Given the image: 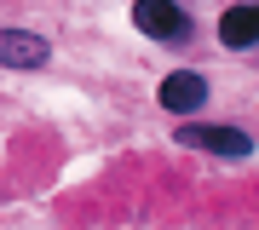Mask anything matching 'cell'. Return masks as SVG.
<instances>
[{"label": "cell", "instance_id": "277c9868", "mask_svg": "<svg viewBox=\"0 0 259 230\" xmlns=\"http://www.w3.org/2000/svg\"><path fill=\"white\" fill-rule=\"evenodd\" d=\"M156 98H161V110H173V115H190L196 104L207 98V81H202L196 69H179V75H167V81H161V92H156Z\"/></svg>", "mask_w": 259, "mask_h": 230}, {"label": "cell", "instance_id": "7a4b0ae2", "mask_svg": "<svg viewBox=\"0 0 259 230\" xmlns=\"http://www.w3.org/2000/svg\"><path fill=\"white\" fill-rule=\"evenodd\" d=\"M179 144H190V150H213V156H248V132L242 127H179Z\"/></svg>", "mask_w": 259, "mask_h": 230}, {"label": "cell", "instance_id": "6da1fadb", "mask_svg": "<svg viewBox=\"0 0 259 230\" xmlns=\"http://www.w3.org/2000/svg\"><path fill=\"white\" fill-rule=\"evenodd\" d=\"M133 23L144 29L150 40H190V12L173 6V0H133Z\"/></svg>", "mask_w": 259, "mask_h": 230}, {"label": "cell", "instance_id": "5b68a950", "mask_svg": "<svg viewBox=\"0 0 259 230\" xmlns=\"http://www.w3.org/2000/svg\"><path fill=\"white\" fill-rule=\"evenodd\" d=\"M219 40L231 46V52H248V46L259 40V12H253V6H231V12L219 18Z\"/></svg>", "mask_w": 259, "mask_h": 230}, {"label": "cell", "instance_id": "3957f363", "mask_svg": "<svg viewBox=\"0 0 259 230\" xmlns=\"http://www.w3.org/2000/svg\"><path fill=\"white\" fill-rule=\"evenodd\" d=\"M52 58V46L40 35H29V29H0V64L6 69H40Z\"/></svg>", "mask_w": 259, "mask_h": 230}]
</instances>
